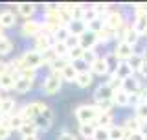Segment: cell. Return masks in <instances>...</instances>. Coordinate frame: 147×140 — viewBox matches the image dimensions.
Segmentation results:
<instances>
[{
	"label": "cell",
	"mask_w": 147,
	"mask_h": 140,
	"mask_svg": "<svg viewBox=\"0 0 147 140\" xmlns=\"http://www.w3.org/2000/svg\"><path fill=\"white\" fill-rule=\"evenodd\" d=\"M132 30L136 31L138 35H145L147 33V15H136V18H134V22H132Z\"/></svg>",
	"instance_id": "23"
},
{
	"label": "cell",
	"mask_w": 147,
	"mask_h": 140,
	"mask_svg": "<svg viewBox=\"0 0 147 140\" xmlns=\"http://www.w3.org/2000/svg\"><path fill=\"white\" fill-rule=\"evenodd\" d=\"M74 116L79 124H96V120L99 116V109L96 103H81L76 107Z\"/></svg>",
	"instance_id": "1"
},
{
	"label": "cell",
	"mask_w": 147,
	"mask_h": 140,
	"mask_svg": "<svg viewBox=\"0 0 147 140\" xmlns=\"http://www.w3.org/2000/svg\"><path fill=\"white\" fill-rule=\"evenodd\" d=\"M92 140H109V129H105V127H98V125H96L94 138H92Z\"/></svg>",
	"instance_id": "43"
},
{
	"label": "cell",
	"mask_w": 147,
	"mask_h": 140,
	"mask_svg": "<svg viewBox=\"0 0 147 140\" xmlns=\"http://www.w3.org/2000/svg\"><path fill=\"white\" fill-rule=\"evenodd\" d=\"M52 50L55 52V55H57L59 59H66L68 57V46H66V43H55L53 41V46H52Z\"/></svg>",
	"instance_id": "33"
},
{
	"label": "cell",
	"mask_w": 147,
	"mask_h": 140,
	"mask_svg": "<svg viewBox=\"0 0 147 140\" xmlns=\"http://www.w3.org/2000/svg\"><path fill=\"white\" fill-rule=\"evenodd\" d=\"M112 122H114V116H112V113H99L98 120H96V125H98V127L110 129V127L114 125Z\"/></svg>",
	"instance_id": "29"
},
{
	"label": "cell",
	"mask_w": 147,
	"mask_h": 140,
	"mask_svg": "<svg viewBox=\"0 0 147 140\" xmlns=\"http://www.w3.org/2000/svg\"><path fill=\"white\" fill-rule=\"evenodd\" d=\"M70 65V61L68 59H55V61L50 65V68H52V72H55V74H61L64 68Z\"/></svg>",
	"instance_id": "37"
},
{
	"label": "cell",
	"mask_w": 147,
	"mask_h": 140,
	"mask_svg": "<svg viewBox=\"0 0 147 140\" xmlns=\"http://www.w3.org/2000/svg\"><path fill=\"white\" fill-rule=\"evenodd\" d=\"M50 107L46 105V103H42V101H30V103H24L18 109V113H20V116L24 120H35L39 118L40 114H44L46 111H48Z\"/></svg>",
	"instance_id": "2"
},
{
	"label": "cell",
	"mask_w": 147,
	"mask_h": 140,
	"mask_svg": "<svg viewBox=\"0 0 147 140\" xmlns=\"http://www.w3.org/2000/svg\"><path fill=\"white\" fill-rule=\"evenodd\" d=\"M142 120H138L136 116H129V118H125V124H123V127H125V131L131 135V133H140L142 129Z\"/></svg>",
	"instance_id": "24"
},
{
	"label": "cell",
	"mask_w": 147,
	"mask_h": 140,
	"mask_svg": "<svg viewBox=\"0 0 147 140\" xmlns=\"http://www.w3.org/2000/svg\"><path fill=\"white\" fill-rule=\"evenodd\" d=\"M66 28H68V31H70V35H74V37H79L88 30L86 22H83V20H70L66 24Z\"/></svg>",
	"instance_id": "19"
},
{
	"label": "cell",
	"mask_w": 147,
	"mask_h": 140,
	"mask_svg": "<svg viewBox=\"0 0 147 140\" xmlns=\"http://www.w3.org/2000/svg\"><path fill=\"white\" fill-rule=\"evenodd\" d=\"M88 26V31H94V33H99L101 30L105 28V18L103 17H99V18H96V20H92L90 24H86Z\"/></svg>",
	"instance_id": "40"
},
{
	"label": "cell",
	"mask_w": 147,
	"mask_h": 140,
	"mask_svg": "<svg viewBox=\"0 0 147 140\" xmlns=\"http://www.w3.org/2000/svg\"><path fill=\"white\" fill-rule=\"evenodd\" d=\"M90 72L94 74V76H107L109 70H110V63L107 57H98L94 63L90 65Z\"/></svg>",
	"instance_id": "9"
},
{
	"label": "cell",
	"mask_w": 147,
	"mask_h": 140,
	"mask_svg": "<svg viewBox=\"0 0 147 140\" xmlns=\"http://www.w3.org/2000/svg\"><path fill=\"white\" fill-rule=\"evenodd\" d=\"M11 129L7 127V125H4V124H0V140H7L9 137H11Z\"/></svg>",
	"instance_id": "44"
},
{
	"label": "cell",
	"mask_w": 147,
	"mask_h": 140,
	"mask_svg": "<svg viewBox=\"0 0 147 140\" xmlns=\"http://www.w3.org/2000/svg\"><path fill=\"white\" fill-rule=\"evenodd\" d=\"M96 18H99L98 11H96L94 7H85V13H83V22H86V24H90L92 20H96Z\"/></svg>",
	"instance_id": "39"
},
{
	"label": "cell",
	"mask_w": 147,
	"mask_h": 140,
	"mask_svg": "<svg viewBox=\"0 0 147 140\" xmlns=\"http://www.w3.org/2000/svg\"><path fill=\"white\" fill-rule=\"evenodd\" d=\"M145 140H147V138H145Z\"/></svg>",
	"instance_id": "56"
},
{
	"label": "cell",
	"mask_w": 147,
	"mask_h": 140,
	"mask_svg": "<svg viewBox=\"0 0 147 140\" xmlns=\"http://www.w3.org/2000/svg\"><path fill=\"white\" fill-rule=\"evenodd\" d=\"M127 63L131 65V68L134 70V72H138V70H140V67H142V63H144V55H142V54H136V52H134V55H132V57L129 59Z\"/></svg>",
	"instance_id": "41"
},
{
	"label": "cell",
	"mask_w": 147,
	"mask_h": 140,
	"mask_svg": "<svg viewBox=\"0 0 147 140\" xmlns=\"http://www.w3.org/2000/svg\"><path fill=\"white\" fill-rule=\"evenodd\" d=\"M4 37H6V35H4V30H2V28H0V41H2Z\"/></svg>",
	"instance_id": "53"
},
{
	"label": "cell",
	"mask_w": 147,
	"mask_h": 140,
	"mask_svg": "<svg viewBox=\"0 0 147 140\" xmlns=\"http://www.w3.org/2000/svg\"><path fill=\"white\" fill-rule=\"evenodd\" d=\"M61 87H63V77H61V74L50 72L48 76H46L44 83H42V92H44L46 96H53V94H57V92L61 90Z\"/></svg>",
	"instance_id": "4"
},
{
	"label": "cell",
	"mask_w": 147,
	"mask_h": 140,
	"mask_svg": "<svg viewBox=\"0 0 147 140\" xmlns=\"http://www.w3.org/2000/svg\"><path fill=\"white\" fill-rule=\"evenodd\" d=\"M140 133H142V135H144V137L147 138V122H144V124H142V129H140Z\"/></svg>",
	"instance_id": "50"
},
{
	"label": "cell",
	"mask_w": 147,
	"mask_h": 140,
	"mask_svg": "<svg viewBox=\"0 0 147 140\" xmlns=\"http://www.w3.org/2000/svg\"><path fill=\"white\" fill-rule=\"evenodd\" d=\"M98 57H99V55L96 54V50H85V54H83V59H81V63H85L86 67L90 68V65L94 63Z\"/></svg>",
	"instance_id": "38"
},
{
	"label": "cell",
	"mask_w": 147,
	"mask_h": 140,
	"mask_svg": "<svg viewBox=\"0 0 147 140\" xmlns=\"http://www.w3.org/2000/svg\"><path fill=\"white\" fill-rule=\"evenodd\" d=\"M138 39H140V35H138L136 31L132 30L131 26H129V28H127V31H125V37H123V43H127V44H131V46H136Z\"/></svg>",
	"instance_id": "36"
},
{
	"label": "cell",
	"mask_w": 147,
	"mask_h": 140,
	"mask_svg": "<svg viewBox=\"0 0 147 140\" xmlns=\"http://www.w3.org/2000/svg\"><path fill=\"white\" fill-rule=\"evenodd\" d=\"M57 140H77V137H76L74 133H70V131H63V133L57 137Z\"/></svg>",
	"instance_id": "46"
},
{
	"label": "cell",
	"mask_w": 147,
	"mask_h": 140,
	"mask_svg": "<svg viewBox=\"0 0 147 140\" xmlns=\"http://www.w3.org/2000/svg\"><path fill=\"white\" fill-rule=\"evenodd\" d=\"M52 46H53V39H52V37L42 35V33L35 37V50L39 54H46L48 50H52Z\"/></svg>",
	"instance_id": "14"
},
{
	"label": "cell",
	"mask_w": 147,
	"mask_h": 140,
	"mask_svg": "<svg viewBox=\"0 0 147 140\" xmlns=\"http://www.w3.org/2000/svg\"><path fill=\"white\" fill-rule=\"evenodd\" d=\"M83 54H85V50H83L81 46L77 44V46H74V48L68 50V57H66V59H68L70 63H77V61H81V59H83Z\"/></svg>",
	"instance_id": "32"
},
{
	"label": "cell",
	"mask_w": 147,
	"mask_h": 140,
	"mask_svg": "<svg viewBox=\"0 0 147 140\" xmlns=\"http://www.w3.org/2000/svg\"><path fill=\"white\" fill-rule=\"evenodd\" d=\"M20 76H22V77H26V79H30V81H35L37 72H35V70H30V68H24V70L20 72Z\"/></svg>",
	"instance_id": "45"
},
{
	"label": "cell",
	"mask_w": 147,
	"mask_h": 140,
	"mask_svg": "<svg viewBox=\"0 0 147 140\" xmlns=\"http://www.w3.org/2000/svg\"><path fill=\"white\" fill-rule=\"evenodd\" d=\"M20 59H22V63H24V68L35 70V72L40 67H44V65H46L42 54H39L37 50H26V52L20 55Z\"/></svg>",
	"instance_id": "3"
},
{
	"label": "cell",
	"mask_w": 147,
	"mask_h": 140,
	"mask_svg": "<svg viewBox=\"0 0 147 140\" xmlns=\"http://www.w3.org/2000/svg\"><path fill=\"white\" fill-rule=\"evenodd\" d=\"M11 52H13V41L9 37H4L0 41V57H4V55H7Z\"/></svg>",
	"instance_id": "35"
},
{
	"label": "cell",
	"mask_w": 147,
	"mask_h": 140,
	"mask_svg": "<svg viewBox=\"0 0 147 140\" xmlns=\"http://www.w3.org/2000/svg\"><path fill=\"white\" fill-rule=\"evenodd\" d=\"M15 107H17V101L13 100V98H6V96H4L2 101H0V114H2L4 118H6V116L15 114L17 113Z\"/></svg>",
	"instance_id": "17"
},
{
	"label": "cell",
	"mask_w": 147,
	"mask_h": 140,
	"mask_svg": "<svg viewBox=\"0 0 147 140\" xmlns=\"http://www.w3.org/2000/svg\"><path fill=\"white\" fill-rule=\"evenodd\" d=\"M2 98H4V96H2V94H0V101H2Z\"/></svg>",
	"instance_id": "55"
},
{
	"label": "cell",
	"mask_w": 147,
	"mask_h": 140,
	"mask_svg": "<svg viewBox=\"0 0 147 140\" xmlns=\"http://www.w3.org/2000/svg\"><path fill=\"white\" fill-rule=\"evenodd\" d=\"M31 87H33V81H30V79L22 77L20 74H18V77H17V81H15V88H13V90H15L17 94H26V92H30Z\"/></svg>",
	"instance_id": "22"
},
{
	"label": "cell",
	"mask_w": 147,
	"mask_h": 140,
	"mask_svg": "<svg viewBox=\"0 0 147 140\" xmlns=\"http://www.w3.org/2000/svg\"><path fill=\"white\" fill-rule=\"evenodd\" d=\"M114 76H118L119 79H127V77H132V76H134V70L131 68V65H129L127 61H119V63H116Z\"/></svg>",
	"instance_id": "15"
},
{
	"label": "cell",
	"mask_w": 147,
	"mask_h": 140,
	"mask_svg": "<svg viewBox=\"0 0 147 140\" xmlns=\"http://www.w3.org/2000/svg\"><path fill=\"white\" fill-rule=\"evenodd\" d=\"M53 120H55L53 111H52V109H48L44 114H40L39 118L35 120V125H37V129H39V131H48V129L53 125Z\"/></svg>",
	"instance_id": "11"
},
{
	"label": "cell",
	"mask_w": 147,
	"mask_h": 140,
	"mask_svg": "<svg viewBox=\"0 0 147 140\" xmlns=\"http://www.w3.org/2000/svg\"><path fill=\"white\" fill-rule=\"evenodd\" d=\"M112 39H116V31L114 30H110L109 26H105L103 30L98 33V41H99V44H107L109 41H112Z\"/></svg>",
	"instance_id": "31"
},
{
	"label": "cell",
	"mask_w": 147,
	"mask_h": 140,
	"mask_svg": "<svg viewBox=\"0 0 147 140\" xmlns=\"http://www.w3.org/2000/svg\"><path fill=\"white\" fill-rule=\"evenodd\" d=\"M94 81V74L90 70H85V72H79L77 74V79H76V85L79 88H88Z\"/></svg>",
	"instance_id": "21"
},
{
	"label": "cell",
	"mask_w": 147,
	"mask_h": 140,
	"mask_svg": "<svg viewBox=\"0 0 147 140\" xmlns=\"http://www.w3.org/2000/svg\"><path fill=\"white\" fill-rule=\"evenodd\" d=\"M15 24H17L15 11H11V9L0 11V28H2V30H9V28H13Z\"/></svg>",
	"instance_id": "13"
},
{
	"label": "cell",
	"mask_w": 147,
	"mask_h": 140,
	"mask_svg": "<svg viewBox=\"0 0 147 140\" xmlns=\"http://www.w3.org/2000/svg\"><path fill=\"white\" fill-rule=\"evenodd\" d=\"M24 122H26V120L22 118V116H20V113L17 111L15 114H11V116H6L2 124H4V125H7V127L11 129V131H18V129L22 127V124H24Z\"/></svg>",
	"instance_id": "16"
},
{
	"label": "cell",
	"mask_w": 147,
	"mask_h": 140,
	"mask_svg": "<svg viewBox=\"0 0 147 140\" xmlns=\"http://www.w3.org/2000/svg\"><path fill=\"white\" fill-rule=\"evenodd\" d=\"M77 39H79V46H81L83 50H96V46L99 44L98 33H94V31H88V30H86L83 35H79Z\"/></svg>",
	"instance_id": "7"
},
{
	"label": "cell",
	"mask_w": 147,
	"mask_h": 140,
	"mask_svg": "<svg viewBox=\"0 0 147 140\" xmlns=\"http://www.w3.org/2000/svg\"><path fill=\"white\" fill-rule=\"evenodd\" d=\"M68 37H70L68 28H66V26H59L57 31H55V35H53V41H55V43H66Z\"/></svg>",
	"instance_id": "34"
},
{
	"label": "cell",
	"mask_w": 147,
	"mask_h": 140,
	"mask_svg": "<svg viewBox=\"0 0 147 140\" xmlns=\"http://www.w3.org/2000/svg\"><path fill=\"white\" fill-rule=\"evenodd\" d=\"M22 35L26 37H35L40 35V22L35 20V18H30V20H24V24H22Z\"/></svg>",
	"instance_id": "12"
},
{
	"label": "cell",
	"mask_w": 147,
	"mask_h": 140,
	"mask_svg": "<svg viewBox=\"0 0 147 140\" xmlns=\"http://www.w3.org/2000/svg\"><path fill=\"white\" fill-rule=\"evenodd\" d=\"M2 122H4V116H2V114H0V124H2Z\"/></svg>",
	"instance_id": "54"
},
{
	"label": "cell",
	"mask_w": 147,
	"mask_h": 140,
	"mask_svg": "<svg viewBox=\"0 0 147 140\" xmlns=\"http://www.w3.org/2000/svg\"><path fill=\"white\" fill-rule=\"evenodd\" d=\"M121 88L127 92L129 96L131 94H134V92H140L142 90V83H140V79L138 77H127V79H123V85H121Z\"/></svg>",
	"instance_id": "18"
},
{
	"label": "cell",
	"mask_w": 147,
	"mask_h": 140,
	"mask_svg": "<svg viewBox=\"0 0 147 140\" xmlns=\"http://www.w3.org/2000/svg\"><path fill=\"white\" fill-rule=\"evenodd\" d=\"M17 77H18V74H17V72H13L11 68H9L6 74H2V76H0V90H4V92L13 90V88H15V81H17Z\"/></svg>",
	"instance_id": "10"
},
{
	"label": "cell",
	"mask_w": 147,
	"mask_h": 140,
	"mask_svg": "<svg viewBox=\"0 0 147 140\" xmlns=\"http://www.w3.org/2000/svg\"><path fill=\"white\" fill-rule=\"evenodd\" d=\"M112 103L116 107H129L131 101H129V94L123 88H118V90L112 92Z\"/></svg>",
	"instance_id": "20"
},
{
	"label": "cell",
	"mask_w": 147,
	"mask_h": 140,
	"mask_svg": "<svg viewBox=\"0 0 147 140\" xmlns=\"http://www.w3.org/2000/svg\"><path fill=\"white\" fill-rule=\"evenodd\" d=\"M134 111H136V118L138 120H142V122H147V103H144V101H142L140 105H136L134 107Z\"/></svg>",
	"instance_id": "42"
},
{
	"label": "cell",
	"mask_w": 147,
	"mask_h": 140,
	"mask_svg": "<svg viewBox=\"0 0 147 140\" xmlns=\"http://www.w3.org/2000/svg\"><path fill=\"white\" fill-rule=\"evenodd\" d=\"M127 131L123 125H112L109 129V140H125L127 138Z\"/></svg>",
	"instance_id": "26"
},
{
	"label": "cell",
	"mask_w": 147,
	"mask_h": 140,
	"mask_svg": "<svg viewBox=\"0 0 147 140\" xmlns=\"http://www.w3.org/2000/svg\"><path fill=\"white\" fill-rule=\"evenodd\" d=\"M114 59H118V61H129V59L134 55V46L127 44V43H118L116 48H114Z\"/></svg>",
	"instance_id": "6"
},
{
	"label": "cell",
	"mask_w": 147,
	"mask_h": 140,
	"mask_svg": "<svg viewBox=\"0 0 147 140\" xmlns=\"http://www.w3.org/2000/svg\"><path fill=\"white\" fill-rule=\"evenodd\" d=\"M138 72H140L142 77H147V59H144V63H142V67H140Z\"/></svg>",
	"instance_id": "49"
},
{
	"label": "cell",
	"mask_w": 147,
	"mask_h": 140,
	"mask_svg": "<svg viewBox=\"0 0 147 140\" xmlns=\"http://www.w3.org/2000/svg\"><path fill=\"white\" fill-rule=\"evenodd\" d=\"M18 133H20L22 137H35V135L39 133V129H37L33 120H26V122L22 124V127L18 129Z\"/></svg>",
	"instance_id": "28"
},
{
	"label": "cell",
	"mask_w": 147,
	"mask_h": 140,
	"mask_svg": "<svg viewBox=\"0 0 147 140\" xmlns=\"http://www.w3.org/2000/svg\"><path fill=\"white\" fill-rule=\"evenodd\" d=\"M94 131H96V124H79V129H77L79 137L85 140L94 138Z\"/></svg>",
	"instance_id": "27"
},
{
	"label": "cell",
	"mask_w": 147,
	"mask_h": 140,
	"mask_svg": "<svg viewBox=\"0 0 147 140\" xmlns=\"http://www.w3.org/2000/svg\"><path fill=\"white\" fill-rule=\"evenodd\" d=\"M125 140H145V137L142 133H131V135H127Z\"/></svg>",
	"instance_id": "47"
},
{
	"label": "cell",
	"mask_w": 147,
	"mask_h": 140,
	"mask_svg": "<svg viewBox=\"0 0 147 140\" xmlns=\"http://www.w3.org/2000/svg\"><path fill=\"white\" fill-rule=\"evenodd\" d=\"M77 74H79V72H77V68L70 63V65H68V67L61 72V77H63V81H66V83H76Z\"/></svg>",
	"instance_id": "30"
},
{
	"label": "cell",
	"mask_w": 147,
	"mask_h": 140,
	"mask_svg": "<svg viewBox=\"0 0 147 140\" xmlns=\"http://www.w3.org/2000/svg\"><path fill=\"white\" fill-rule=\"evenodd\" d=\"M112 88L109 87V83H103V85H99L98 88H96L94 92V101L96 105L98 103H105V101H112Z\"/></svg>",
	"instance_id": "8"
},
{
	"label": "cell",
	"mask_w": 147,
	"mask_h": 140,
	"mask_svg": "<svg viewBox=\"0 0 147 140\" xmlns=\"http://www.w3.org/2000/svg\"><path fill=\"white\" fill-rule=\"evenodd\" d=\"M123 24H125V18H123L121 11H118V9H110L107 13V17H105V26H109L110 30H119Z\"/></svg>",
	"instance_id": "5"
},
{
	"label": "cell",
	"mask_w": 147,
	"mask_h": 140,
	"mask_svg": "<svg viewBox=\"0 0 147 140\" xmlns=\"http://www.w3.org/2000/svg\"><path fill=\"white\" fill-rule=\"evenodd\" d=\"M7 70H9V63L4 61V59H0V76H2V74H6Z\"/></svg>",
	"instance_id": "48"
},
{
	"label": "cell",
	"mask_w": 147,
	"mask_h": 140,
	"mask_svg": "<svg viewBox=\"0 0 147 140\" xmlns=\"http://www.w3.org/2000/svg\"><path fill=\"white\" fill-rule=\"evenodd\" d=\"M142 101L147 103V88H142Z\"/></svg>",
	"instance_id": "51"
},
{
	"label": "cell",
	"mask_w": 147,
	"mask_h": 140,
	"mask_svg": "<svg viewBox=\"0 0 147 140\" xmlns=\"http://www.w3.org/2000/svg\"><path fill=\"white\" fill-rule=\"evenodd\" d=\"M35 11H37L35 4H18V6H17V13H18L20 17H24L26 20H30V18H33Z\"/></svg>",
	"instance_id": "25"
},
{
	"label": "cell",
	"mask_w": 147,
	"mask_h": 140,
	"mask_svg": "<svg viewBox=\"0 0 147 140\" xmlns=\"http://www.w3.org/2000/svg\"><path fill=\"white\" fill-rule=\"evenodd\" d=\"M20 140H39V137H37V135L35 137H22Z\"/></svg>",
	"instance_id": "52"
}]
</instances>
